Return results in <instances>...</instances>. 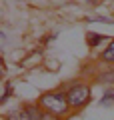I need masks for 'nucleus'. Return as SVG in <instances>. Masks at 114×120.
I'll return each instance as SVG.
<instances>
[{
	"label": "nucleus",
	"mask_w": 114,
	"mask_h": 120,
	"mask_svg": "<svg viewBox=\"0 0 114 120\" xmlns=\"http://www.w3.org/2000/svg\"><path fill=\"white\" fill-rule=\"evenodd\" d=\"M38 106L42 108L44 112H50V114L58 116V118H66L72 112L70 104H68V98H66V92H64L62 88L44 92V94L38 98Z\"/></svg>",
	"instance_id": "obj_1"
},
{
	"label": "nucleus",
	"mask_w": 114,
	"mask_h": 120,
	"mask_svg": "<svg viewBox=\"0 0 114 120\" xmlns=\"http://www.w3.org/2000/svg\"><path fill=\"white\" fill-rule=\"evenodd\" d=\"M62 90L66 92V98H68V104H70L72 112L82 110V108L90 102V96H92L90 86L86 84V82H82V80L70 82V84H66V88H62Z\"/></svg>",
	"instance_id": "obj_2"
},
{
	"label": "nucleus",
	"mask_w": 114,
	"mask_h": 120,
	"mask_svg": "<svg viewBox=\"0 0 114 120\" xmlns=\"http://www.w3.org/2000/svg\"><path fill=\"white\" fill-rule=\"evenodd\" d=\"M24 106V112H26V116H28V120H40L42 118V108L38 106V102H34V104H22Z\"/></svg>",
	"instance_id": "obj_3"
},
{
	"label": "nucleus",
	"mask_w": 114,
	"mask_h": 120,
	"mask_svg": "<svg viewBox=\"0 0 114 120\" xmlns=\"http://www.w3.org/2000/svg\"><path fill=\"white\" fill-rule=\"evenodd\" d=\"M96 82H100V84H106V88H108V86H114V68L110 66V68L102 70V72L96 76Z\"/></svg>",
	"instance_id": "obj_4"
},
{
	"label": "nucleus",
	"mask_w": 114,
	"mask_h": 120,
	"mask_svg": "<svg viewBox=\"0 0 114 120\" xmlns=\"http://www.w3.org/2000/svg\"><path fill=\"white\" fill-rule=\"evenodd\" d=\"M100 60L104 62V64H110V66L114 64V40H112V42H110L108 46L104 48V50H102V54H100Z\"/></svg>",
	"instance_id": "obj_5"
},
{
	"label": "nucleus",
	"mask_w": 114,
	"mask_h": 120,
	"mask_svg": "<svg viewBox=\"0 0 114 120\" xmlns=\"http://www.w3.org/2000/svg\"><path fill=\"white\" fill-rule=\"evenodd\" d=\"M6 120H28V116L24 112V106H16L12 110H8L6 112Z\"/></svg>",
	"instance_id": "obj_6"
},
{
	"label": "nucleus",
	"mask_w": 114,
	"mask_h": 120,
	"mask_svg": "<svg viewBox=\"0 0 114 120\" xmlns=\"http://www.w3.org/2000/svg\"><path fill=\"white\" fill-rule=\"evenodd\" d=\"M102 104H114V86H108L102 96Z\"/></svg>",
	"instance_id": "obj_7"
},
{
	"label": "nucleus",
	"mask_w": 114,
	"mask_h": 120,
	"mask_svg": "<svg viewBox=\"0 0 114 120\" xmlns=\"http://www.w3.org/2000/svg\"><path fill=\"white\" fill-rule=\"evenodd\" d=\"M88 42H90V46H94V44H100L102 42V38H104V36H100V34H94V32H90L88 34Z\"/></svg>",
	"instance_id": "obj_8"
},
{
	"label": "nucleus",
	"mask_w": 114,
	"mask_h": 120,
	"mask_svg": "<svg viewBox=\"0 0 114 120\" xmlns=\"http://www.w3.org/2000/svg\"><path fill=\"white\" fill-rule=\"evenodd\" d=\"M40 120H62V118H58V116L50 114V112H42V118H40Z\"/></svg>",
	"instance_id": "obj_9"
},
{
	"label": "nucleus",
	"mask_w": 114,
	"mask_h": 120,
	"mask_svg": "<svg viewBox=\"0 0 114 120\" xmlns=\"http://www.w3.org/2000/svg\"><path fill=\"white\" fill-rule=\"evenodd\" d=\"M8 96H10V84H6V86H4V94H2L0 102H6V100H8Z\"/></svg>",
	"instance_id": "obj_10"
}]
</instances>
